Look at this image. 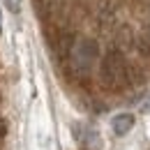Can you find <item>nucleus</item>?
<instances>
[{
  "instance_id": "nucleus-9",
  "label": "nucleus",
  "mask_w": 150,
  "mask_h": 150,
  "mask_svg": "<svg viewBox=\"0 0 150 150\" xmlns=\"http://www.w3.org/2000/svg\"><path fill=\"white\" fill-rule=\"evenodd\" d=\"M0 30H2V14H0Z\"/></svg>"
},
{
  "instance_id": "nucleus-7",
  "label": "nucleus",
  "mask_w": 150,
  "mask_h": 150,
  "mask_svg": "<svg viewBox=\"0 0 150 150\" xmlns=\"http://www.w3.org/2000/svg\"><path fill=\"white\" fill-rule=\"evenodd\" d=\"M139 111H141V113H150V95L143 97V102L139 104Z\"/></svg>"
},
{
  "instance_id": "nucleus-2",
  "label": "nucleus",
  "mask_w": 150,
  "mask_h": 150,
  "mask_svg": "<svg viewBox=\"0 0 150 150\" xmlns=\"http://www.w3.org/2000/svg\"><path fill=\"white\" fill-rule=\"evenodd\" d=\"M69 69L74 72L79 79H83V76H88L93 72V67L97 65V60H99V46H97V42L90 37H81L72 42V49H69Z\"/></svg>"
},
{
  "instance_id": "nucleus-4",
  "label": "nucleus",
  "mask_w": 150,
  "mask_h": 150,
  "mask_svg": "<svg viewBox=\"0 0 150 150\" xmlns=\"http://www.w3.org/2000/svg\"><path fill=\"white\" fill-rule=\"evenodd\" d=\"M81 141H83L88 148H97V132L90 129V127H86L83 134H81Z\"/></svg>"
},
{
  "instance_id": "nucleus-5",
  "label": "nucleus",
  "mask_w": 150,
  "mask_h": 150,
  "mask_svg": "<svg viewBox=\"0 0 150 150\" xmlns=\"http://www.w3.org/2000/svg\"><path fill=\"white\" fill-rule=\"evenodd\" d=\"M37 2L44 7V9H46V12H56L58 7L62 5V0H37Z\"/></svg>"
},
{
  "instance_id": "nucleus-8",
  "label": "nucleus",
  "mask_w": 150,
  "mask_h": 150,
  "mask_svg": "<svg viewBox=\"0 0 150 150\" xmlns=\"http://www.w3.org/2000/svg\"><path fill=\"white\" fill-rule=\"evenodd\" d=\"M5 134H7V122H5L2 118H0V139H2Z\"/></svg>"
},
{
  "instance_id": "nucleus-6",
  "label": "nucleus",
  "mask_w": 150,
  "mask_h": 150,
  "mask_svg": "<svg viewBox=\"0 0 150 150\" xmlns=\"http://www.w3.org/2000/svg\"><path fill=\"white\" fill-rule=\"evenodd\" d=\"M5 5L9 7V12H21V0H5Z\"/></svg>"
},
{
  "instance_id": "nucleus-1",
  "label": "nucleus",
  "mask_w": 150,
  "mask_h": 150,
  "mask_svg": "<svg viewBox=\"0 0 150 150\" xmlns=\"http://www.w3.org/2000/svg\"><path fill=\"white\" fill-rule=\"evenodd\" d=\"M99 81L106 90H122L132 81V69L120 49H109L99 62Z\"/></svg>"
},
{
  "instance_id": "nucleus-3",
  "label": "nucleus",
  "mask_w": 150,
  "mask_h": 150,
  "mask_svg": "<svg viewBox=\"0 0 150 150\" xmlns=\"http://www.w3.org/2000/svg\"><path fill=\"white\" fill-rule=\"evenodd\" d=\"M134 122H136V120H134V115H132V113H118V115L111 120L113 134H118V136H125L127 132H132Z\"/></svg>"
}]
</instances>
